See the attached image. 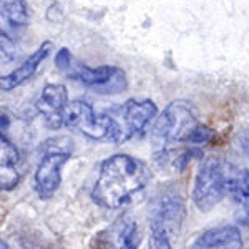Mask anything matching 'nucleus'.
Here are the masks:
<instances>
[{
  "label": "nucleus",
  "mask_w": 249,
  "mask_h": 249,
  "mask_svg": "<svg viewBox=\"0 0 249 249\" xmlns=\"http://www.w3.org/2000/svg\"><path fill=\"white\" fill-rule=\"evenodd\" d=\"M150 181L151 171L142 160L130 155H113L100 166L91 196L105 210H120L142 199Z\"/></svg>",
  "instance_id": "f257e3e1"
},
{
  "label": "nucleus",
  "mask_w": 249,
  "mask_h": 249,
  "mask_svg": "<svg viewBox=\"0 0 249 249\" xmlns=\"http://www.w3.org/2000/svg\"><path fill=\"white\" fill-rule=\"evenodd\" d=\"M199 124L201 123L198 120V115L190 102H184V100L171 102L161 115L156 116L150 133L156 163L161 166L171 164L173 158L178 155L176 146L183 143L190 144L191 136Z\"/></svg>",
  "instance_id": "f03ea898"
},
{
  "label": "nucleus",
  "mask_w": 249,
  "mask_h": 249,
  "mask_svg": "<svg viewBox=\"0 0 249 249\" xmlns=\"http://www.w3.org/2000/svg\"><path fill=\"white\" fill-rule=\"evenodd\" d=\"M186 204L181 193L163 190L151 203L148 226H150V249H173V244L181 232Z\"/></svg>",
  "instance_id": "7ed1b4c3"
},
{
  "label": "nucleus",
  "mask_w": 249,
  "mask_h": 249,
  "mask_svg": "<svg viewBox=\"0 0 249 249\" xmlns=\"http://www.w3.org/2000/svg\"><path fill=\"white\" fill-rule=\"evenodd\" d=\"M55 65L68 78L82 83L83 87L90 88V90H93L100 95H116L126 90V75L120 67H87L83 63L77 62V60H73L67 48H62L57 53Z\"/></svg>",
  "instance_id": "20e7f679"
},
{
  "label": "nucleus",
  "mask_w": 249,
  "mask_h": 249,
  "mask_svg": "<svg viewBox=\"0 0 249 249\" xmlns=\"http://www.w3.org/2000/svg\"><path fill=\"white\" fill-rule=\"evenodd\" d=\"M238 166L218 156L204 158L196 173L193 186V203L199 211H211L224 196H228L230 183Z\"/></svg>",
  "instance_id": "39448f33"
},
{
  "label": "nucleus",
  "mask_w": 249,
  "mask_h": 249,
  "mask_svg": "<svg viewBox=\"0 0 249 249\" xmlns=\"http://www.w3.org/2000/svg\"><path fill=\"white\" fill-rule=\"evenodd\" d=\"M105 113L108 116L107 140L122 144L142 135L156 118L158 108L151 100H128L122 107H115Z\"/></svg>",
  "instance_id": "423d86ee"
},
{
  "label": "nucleus",
  "mask_w": 249,
  "mask_h": 249,
  "mask_svg": "<svg viewBox=\"0 0 249 249\" xmlns=\"http://www.w3.org/2000/svg\"><path fill=\"white\" fill-rule=\"evenodd\" d=\"M62 126L73 128L91 140H103L108 135L107 113H95L87 102H68L62 115Z\"/></svg>",
  "instance_id": "0eeeda50"
},
{
  "label": "nucleus",
  "mask_w": 249,
  "mask_h": 249,
  "mask_svg": "<svg viewBox=\"0 0 249 249\" xmlns=\"http://www.w3.org/2000/svg\"><path fill=\"white\" fill-rule=\"evenodd\" d=\"M142 243L140 224L131 214L118 216L95 238L96 249H138Z\"/></svg>",
  "instance_id": "6e6552de"
},
{
  "label": "nucleus",
  "mask_w": 249,
  "mask_h": 249,
  "mask_svg": "<svg viewBox=\"0 0 249 249\" xmlns=\"http://www.w3.org/2000/svg\"><path fill=\"white\" fill-rule=\"evenodd\" d=\"M70 160L67 150H52L43 155L35 170V190L40 198H52L62 183V170Z\"/></svg>",
  "instance_id": "1a4fd4ad"
},
{
  "label": "nucleus",
  "mask_w": 249,
  "mask_h": 249,
  "mask_svg": "<svg viewBox=\"0 0 249 249\" xmlns=\"http://www.w3.org/2000/svg\"><path fill=\"white\" fill-rule=\"evenodd\" d=\"M68 105V93L67 88L60 83H50L42 90L37 108L40 115L43 116L45 123L53 130L62 128V115L65 107Z\"/></svg>",
  "instance_id": "9d476101"
},
{
  "label": "nucleus",
  "mask_w": 249,
  "mask_h": 249,
  "mask_svg": "<svg viewBox=\"0 0 249 249\" xmlns=\"http://www.w3.org/2000/svg\"><path fill=\"white\" fill-rule=\"evenodd\" d=\"M22 178L20 153L14 143L0 130V191H10Z\"/></svg>",
  "instance_id": "9b49d317"
},
{
  "label": "nucleus",
  "mask_w": 249,
  "mask_h": 249,
  "mask_svg": "<svg viewBox=\"0 0 249 249\" xmlns=\"http://www.w3.org/2000/svg\"><path fill=\"white\" fill-rule=\"evenodd\" d=\"M50 50H52L50 42L42 43L22 65L14 68L9 73L0 75V91H10V90H14V88L20 87L22 83H25L27 80H30L35 75V71L38 70L40 63L48 57Z\"/></svg>",
  "instance_id": "f8f14e48"
},
{
  "label": "nucleus",
  "mask_w": 249,
  "mask_h": 249,
  "mask_svg": "<svg viewBox=\"0 0 249 249\" xmlns=\"http://www.w3.org/2000/svg\"><path fill=\"white\" fill-rule=\"evenodd\" d=\"M190 249H244V243L238 228L226 224L204 231Z\"/></svg>",
  "instance_id": "ddd939ff"
},
{
  "label": "nucleus",
  "mask_w": 249,
  "mask_h": 249,
  "mask_svg": "<svg viewBox=\"0 0 249 249\" xmlns=\"http://www.w3.org/2000/svg\"><path fill=\"white\" fill-rule=\"evenodd\" d=\"M29 22V12L23 0H10L0 3V35L10 40L18 38Z\"/></svg>",
  "instance_id": "4468645a"
},
{
  "label": "nucleus",
  "mask_w": 249,
  "mask_h": 249,
  "mask_svg": "<svg viewBox=\"0 0 249 249\" xmlns=\"http://www.w3.org/2000/svg\"><path fill=\"white\" fill-rule=\"evenodd\" d=\"M228 195L239 208V221L249 226V171L238 168L230 183Z\"/></svg>",
  "instance_id": "2eb2a0df"
},
{
  "label": "nucleus",
  "mask_w": 249,
  "mask_h": 249,
  "mask_svg": "<svg viewBox=\"0 0 249 249\" xmlns=\"http://www.w3.org/2000/svg\"><path fill=\"white\" fill-rule=\"evenodd\" d=\"M17 57V52L14 47V40L0 35V67H7Z\"/></svg>",
  "instance_id": "dca6fc26"
},
{
  "label": "nucleus",
  "mask_w": 249,
  "mask_h": 249,
  "mask_svg": "<svg viewBox=\"0 0 249 249\" xmlns=\"http://www.w3.org/2000/svg\"><path fill=\"white\" fill-rule=\"evenodd\" d=\"M0 249H9V246H7V244L3 243L2 239H0Z\"/></svg>",
  "instance_id": "f3484780"
}]
</instances>
